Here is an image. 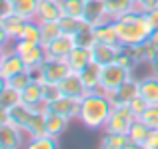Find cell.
Returning a JSON list of instances; mask_svg holds the SVG:
<instances>
[{
    "mask_svg": "<svg viewBox=\"0 0 158 149\" xmlns=\"http://www.w3.org/2000/svg\"><path fill=\"white\" fill-rule=\"evenodd\" d=\"M114 26L120 46H136L154 34V26H152L148 14L138 10L136 6L128 10L126 14H122L120 18H116Z\"/></svg>",
    "mask_w": 158,
    "mask_h": 149,
    "instance_id": "1",
    "label": "cell"
},
{
    "mask_svg": "<svg viewBox=\"0 0 158 149\" xmlns=\"http://www.w3.org/2000/svg\"><path fill=\"white\" fill-rule=\"evenodd\" d=\"M112 111V101L102 90H94L88 92L84 97L80 99V113L78 119L82 121V125L88 129H104L108 117Z\"/></svg>",
    "mask_w": 158,
    "mask_h": 149,
    "instance_id": "2",
    "label": "cell"
},
{
    "mask_svg": "<svg viewBox=\"0 0 158 149\" xmlns=\"http://www.w3.org/2000/svg\"><path fill=\"white\" fill-rule=\"evenodd\" d=\"M70 72L72 70H70L68 62L66 60H54V58H46L40 68L32 70L34 80L42 82V84H52V86H58Z\"/></svg>",
    "mask_w": 158,
    "mask_h": 149,
    "instance_id": "3",
    "label": "cell"
},
{
    "mask_svg": "<svg viewBox=\"0 0 158 149\" xmlns=\"http://www.w3.org/2000/svg\"><path fill=\"white\" fill-rule=\"evenodd\" d=\"M130 78H132V70L124 68L118 62H112L108 66H102L100 70V90L104 94H110Z\"/></svg>",
    "mask_w": 158,
    "mask_h": 149,
    "instance_id": "4",
    "label": "cell"
},
{
    "mask_svg": "<svg viewBox=\"0 0 158 149\" xmlns=\"http://www.w3.org/2000/svg\"><path fill=\"white\" fill-rule=\"evenodd\" d=\"M14 52L20 54L28 70H36L46 60V48L42 44H32L26 40H14Z\"/></svg>",
    "mask_w": 158,
    "mask_h": 149,
    "instance_id": "5",
    "label": "cell"
},
{
    "mask_svg": "<svg viewBox=\"0 0 158 149\" xmlns=\"http://www.w3.org/2000/svg\"><path fill=\"white\" fill-rule=\"evenodd\" d=\"M38 109H34V107L26 105V103L20 101L18 105H14L12 109H0V123H12V125H16L18 129H22L24 133H26V127L28 123L32 121V117H34V113Z\"/></svg>",
    "mask_w": 158,
    "mask_h": 149,
    "instance_id": "6",
    "label": "cell"
},
{
    "mask_svg": "<svg viewBox=\"0 0 158 149\" xmlns=\"http://www.w3.org/2000/svg\"><path fill=\"white\" fill-rule=\"evenodd\" d=\"M134 119L136 117L128 105H114L110 111V117H108V121L104 125V131H110V133H128Z\"/></svg>",
    "mask_w": 158,
    "mask_h": 149,
    "instance_id": "7",
    "label": "cell"
},
{
    "mask_svg": "<svg viewBox=\"0 0 158 149\" xmlns=\"http://www.w3.org/2000/svg\"><path fill=\"white\" fill-rule=\"evenodd\" d=\"M24 24H26V18H22L16 12H10V14H2L0 18V32H2V42L6 44L8 40H18L20 34L24 30Z\"/></svg>",
    "mask_w": 158,
    "mask_h": 149,
    "instance_id": "8",
    "label": "cell"
},
{
    "mask_svg": "<svg viewBox=\"0 0 158 149\" xmlns=\"http://www.w3.org/2000/svg\"><path fill=\"white\" fill-rule=\"evenodd\" d=\"M58 92H60V96H64V97L82 99L86 94H88V90H86L80 74H78V72H70L68 76L58 84Z\"/></svg>",
    "mask_w": 158,
    "mask_h": 149,
    "instance_id": "9",
    "label": "cell"
},
{
    "mask_svg": "<svg viewBox=\"0 0 158 149\" xmlns=\"http://www.w3.org/2000/svg\"><path fill=\"white\" fill-rule=\"evenodd\" d=\"M138 94H140V82L134 80V78H130V80H126L120 88H116L114 92L108 94V97H110L112 107H114V105H128Z\"/></svg>",
    "mask_w": 158,
    "mask_h": 149,
    "instance_id": "10",
    "label": "cell"
},
{
    "mask_svg": "<svg viewBox=\"0 0 158 149\" xmlns=\"http://www.w3.org/2000/svg\"><path fill=\"white\" fill-rule=\"evenodd\" d=\"M120 44H104V42H92L90 52H92V62L98 66H108L118 60L120 54Z\"/></svg>",
    "mask_w": 158,
    "mask_h": 149,
    "instance_id": "11",
    "label": "cell"
},
{
    "mask_svg": "<svg viewBox=\"0 0 158 149\" xmlns=\"http://www.w3.org/2000/svg\"><path fill=\"white\" fill-rule=\"evenodd\" d=\"M76 46V38L68 34H60L58 38H54L50 44H46V58H54V60H66L68 54Z\"/></svg>",
    "mask_w": 158,
    "mask_h": 149,
    "instance_id": "12",
    "label": "cell"
},
{
    "mask_svg": "<svg viewBox=\"0 0 158 149\" xmlns=\"http://www.w3.org/2000/svg\"><path fill=\"white\" fill-rule=\"evenodd\" d=\"M22 70H26V64H24V60L20 58L18 52L12 50V52L2 54V58H0V80L2 82L10 80L12 76H16Z\"/></svg>",
    "mask_w": 158,
    "mask_h": 149,
    "instance_id": "13",
    "label": "cell"
},
{
    "mask_svg": "<svg viewBox=\"0 0 158 149\" xmlns=\"http://www.w3.org/2000/svg\"><path fill=\"white\" fill-rule=\"evenodd\" d=\"M46 109L54 111V113H60L68 119L78 117L80 113V99H72V97H64V96H58L56 99L46 103Z\"/></svg>",
    "mask_w": 158,
    "mask_h": 149,
    "instance_id": "14",
    "label": "cell"
},
{
    "mask_svg": "<svg viewBox=\"0 0 158 149\" xmlns=\"http://www.w3.org/2000/svg\"><path fill=\"white\" fill-rule=\"evenodd\" d=\"M62 16H64V12H62L60 0H40L34 20L36 22H52V20H60Z\"/></svg>",
    "mask_w": 158,
    "mask_h": 149,
    "instance_id": "15",
    "label": "cell"
},
{
    "mask_svg": "<svg viewBox=\"0 0 158 149\" xmlns=\"http://www.w3.org/2000/svg\"><path fill=\"white\" fill-rule=\"evenodd\" d=\"M24 131L12 123H0V147L2 149H16L24 143Z\"/></svg>",
    "mask_w": 158,
    "mask_h": 149,
    "instance_id": "16",
    "label": "cell"
},
{
    "mask_svg": "<svg viewBox=\"0 0 158 149\" xmlns=\"http://www.w3.org/2000/svg\"><path fill=\"white\" fill-rule=\"evenodd\" d=\"M66 62H68V66H70L72 72L80 74L86 66L92 64V52H90V46H80V44H76L74 50L68 54Z\"/></svg>",
    "mask_w": 158,
    "mask_h": 149,
    "instance_id": "17",
    "label": "cell"
},
{
    "mask_svg": "<svg viewBox=\"0 0 158 149\" xmlns=\"http://www.w3.org/2000/svg\"><path fill=\"white\" fill-rule=\"evenodd\" d=\"M82 18H84L90 26L108 20L106 0H86V4H84V16H82Z\"/></svg>",
    "mask_w": 158,
    "mask_h": 149,
    "instance_id": "18",
    "label": "cell"
},
{
    "mask_svg": "<svg viewBox=\"0 0 158 149\" xmlns=\"http://www.w3.org/2000/svg\"><path fill=\"white\" fill-rule=\"evenodd\" d=\"M92 34H94V42H104V44H120L118 42V34H116V26L114 20H104L92 26Z\"/></svg>",
    "mask_w": 158,
    "mask_h": 149,
    "instance_id": "19",
    "label": "cell"
},
{
    "mask_svg": "<svg viewBox=\"0 0 158 149\" xmlns=\"http://www.w3.org/2000/svg\"><path fill=\"white\" fill-rule=\"evenodd\" d=\"M130 48V52L134 54V58L138 60V64H152V62L156 60V56H158V46L154 42H152L150 38L148 40H144V42H140V44H136V46H128Z\"/></svg>",
    "mask_w": 158,
    "mask_h": 149,
    "instance_id": "20",
    "label": "cell"
},
{
    "mask_svg": "<svg viewBox=\"0 0 158 149\" xmlns=\"http://www.w3.org/2000/svg\"><path fill=\"white\" fill-rule=\"evenodd\" d=\"M100 147L102 149H128L134 147L126 133H110V131H104L100 139Z\"/></svg>",
    "mask_w": 158,
    "mask_h": 149,
    "instance_id": "21",
    "label": "cell"
},
{
    "mask_svg": "<svg viewBox=\"0 0 158 149\" xmlns=\"http://www.w3.org/2000/svg\"><path fill=\"white\" fill-rule=\"evenodd\" d=\"M138 82H140V96L150 105H156L158 103V76L152 74V76H146Z\"/></svg>",
    "mask_w": 158,
    "mask_h": 149,
    "instance_id": "22",
    "label": "cell"
},
{
    "mask_svg": "<svg viewBox=\"0 0 158 149\" xmlns=\"http://www.w3.org/2000/svg\"><path fill=\"white\" fill-rule=\"evenodd\" d=\"M44 113H46V133L54 135V137H60V135L64 133V129H66L70 119L64 117V115H60V113H54L50 109H44Z\"/></svg>",
    "mask_w": 158,
    "mask_h": 149,
    "instance_id": "23",
    "label": "cell"
},
{
    "mask_svg": "<svg viewBox=\"0 0 158 149\" xmlns=\"http://www.w3.org/2000/svg\"><path fill=\"white\" fill-rule=\"evenodd\" d=\"M148 133H150V127H148L140 117H136L134 121H132V125H130V129H128L126 135L130 137V141H132L134 147H144Z\"/></svg>",
    "mask_w": 158,
    "mask_h": 149,
    "instance_id": "24",
    "label": "cell"
},
{
    "mask_svg": "<svg viewBox=\"0 0 158 149\" xmlns=\"http://www.w3.org/2000/svg\"><path fill=\"white\" fill-rule=\"evenodd\" d=\"M100 70H102V66H98V64L92 62L90 66H86V68L80 72V78H82V82H84V86H86L88 92L100 90Z\"/></svg>",
    "mask_w": 158,
    "mask_h": 149,
    "instance_id": "25",
    "label": "cell"
},
{
    "mask_svg": "<svg viewBox=\"0 0 158 149\" xmlns=\"http://www.w3.org/2000/svg\"><path fill=\"white\" fill-rule=\"evenodd\" d=\"M38 2L40 0H12V12L20 14L26 20H34L36 10H38Z\"/></svg>",
    "mask_w": 158,
    "mask_h": 149,
    "instance_id": "26",
    "label": "cell"
},
{
    "mask_svg": "<svg viewBox=\"0 0 158 149\" xmlns=\"http://www.w3.org/2000/svg\"><path fill=\"white\" fill-rule=\"evenodd\" d=\"M20 101H22V97H20L18 90H14L12 86H8V84L2 82V90H0V109H12V107L18 105Z\"/></svg>",
    "mask_w": 158,
    "mask_h": 149,
    "instance_id": "27",
    "label": "cell"
},
{
    "mask_svg": "<svg viewBox=\"0 0 158 149\" xmlns=\"http://www.w3.org/2000/svg\"><path fill=\"white\" fill-rule=\"evenodd\" d=\"M136 4L132 0H106V10H108V18L116 20L122 14H126L128 10H132Z\"/></svg>",
    "mask_w": 158,
    "mask_h": 149,
    "instance_id": "28",
    "label": "cell"
},
{
    "mask_svg": "<svg viewBox=\"0 0 158 149\" xmlns=\"http://www.w3.org/2000/svg\"><path fill=\"white\" fill-rule=\"evenodd\" d=\"M58 24L62 28V34H68V36H76L82 28L88 26V22L84 18H72V16H62L58 20Z\"/></svg>",
    "mask_w": 158,
    "mask_h": 149,
    "instance_id": "29",
    "label": "cell"
},
{
    "mask_svg": "<svg viewBox=\"0 0 158 149\" xmlns=\"http://www.w3.org/2000/svg\"><path fill=\"white\" fill-rule=\"evenodd\" d=\"M18 40H26V42H32V44H42L40 22H36V20H26L24 30H22V34H20Z\"/></svg>",
    "mask_w": 158,
    "mask_h": 149,
    "instance_id": "30",
    "label": "cell"
},
{
    "mask_svg": "<svg viewBox=\"0 0 158 149\" xmlns=\"http://www.w3.org/2000/svg\"><path fill=\"white\" fill-rule=\"evenodd\" d=\"M28 149H56L58 147V137L50 133H42L38 137H30L26 143Z\"/></svg>",
    "mask_w": 158,
    "mask_h": 149,
    "instance_id": "31",
    "label": "cell"
},
{
    "mask_svg": "<svg viewBox=\"0 0 158 149\" xmlns=\"http://www.w3.org/2000/svg\"><path fill=\"white\" fill-rule=\"evenodd\" d=\"M40 34H42V46L50 44L54 38L62 34V28L58 24V20H52V22H40Z\"/></svg>",
    "mask_w": 158,
    "mask_h": 149,
    "instance_id": "32",
    "label": "cell"
},
{
    "mask_svg": "<svg viewBox=\"0 0 158 149\" xmlns=\"http://www.w3.org/2000/svg\"><path fill=\"white\" fill-rule=\"evenodd\" d=\"M30 82H34V74H32V70H22V72H18L16 76H12L10 80H6L4 84H8V86H12L14 90H18V92H22L24 88H26Z\"/></svg>",
    "mask_w": 158,
    "mask_h": 149,
    "instance_id": "33",
    "label": "cell"
},
{
    "mask_svg": "<svg viewBox=\"0 0 158 149\" xmlns=\"http://www.w3.org/2000/svg\"><path fill=\"white\" fill-rule=\"evenodd\" d=\"M60 2H62V12H64V16H72V18H82V16H84L86 0H60Z\"/></svg>",
    "mask_w": 158,
    "mask_h": 149,
    "instance_id": "34",
    "label": "cell"
},
{
    "mask_svg": "<svg viewBox=\"0 0 158 149\" xmlns=\"http://www.w3.org/2000/svg\"><path fill=\"white\" fill-rule=\"evenodd\" d=\"M140 119H142L150 129H158V103L156 105H148L146 111L140 115Z\"/></svg>",
    "mask_w": 158,
    "mask_h": 149,
    "instance_id": "35",
    "label": "cell"
},
{
    "mask_svg": "<svg viewBox=\"0 0 158 149\" xmlns=\"http://www.w3.org/2000/svg\"><path fill=\"white\" fill-rule=\"evenodd\" d=\"M148 105H150V103H148L146 99H144L142 96H140V94H138V96H136L134 99H132L130 103H128V107H130V111L134 113V117H140V115H142L144 111H146V107H148Z\"/></svg>",
    "mask_w": 158,
    "mask_h": 149,
    "instance_id": "36",
    "label": "cell"
},
{
    "mask_svg": "<svg viewBox=\"0 0 158 149\" xmlns=\"http://www.w3.org/2000/svg\"><path fill=\"white\" fill-rule=\"evenodd\" d=\"M158 6V0H136V8L142 12H150Z\"/></svg>",
    "mask_w": 158,
    "mask_h": 149,
    "instance_id": "37",
    "label": "cell"
},
{
    "mask_svg": "<svg viewBox=\"0 0 158 149\" xmlns=\"http://www.w3.org/2000/svg\"><path fill=\"white\" fill-rule=\"evenodd\" d=\"M146 14H148V18H150V22H152V26H154V30H158V6L154 8V10L146 12Z\"/></svg>",
    "mask_w": 158,
    "mask_h": 149,
    "instance_id": "38",
    "label": "cell"
},
{
    "mask_svg": "<svg viewBox=\"0 0 158 149\" xmlns=\"http://www.w3.org/2000/svg\"><path fill=\"white\" fill-rule=\"evenodd\" d=\"M150 66H152V74H156V76H158V56H156V60L152 62Z\"/></svg>",
    "mask_w": 158,
    "mask_h": 149,
    "instance_id": "39",
    "label": "cell"
},
{
    "mask_svg": "<svg viewBox=\"0 0 158 149\" xmlns=\"http://www.w3.org/2000/svg\"><path fill=\"white\" fill-rule=\"evenodd\" d=\"M150 40H152V42H154L156 46H158V30H154V34L150 36Z\"/></svg>",
    "mask_w": 158,
    "mask_h": 149,
    "instance_id": "40",
    "label": "cell"
},
{
    "mask_svg": "<svg viewBox=\"0 0 158 149\" xmlns=\"http://www.w3.org/2000/svg\"><path fill=\"white\" fill-rule=\"evenodd\" d=\"M132 2H134V4H136V0H132Z\"/></svg>",
    "mask_w": 158,
    "mask_h": 149,
    "instance_id": "41",
    "label": "cell"
}]
</instances>
